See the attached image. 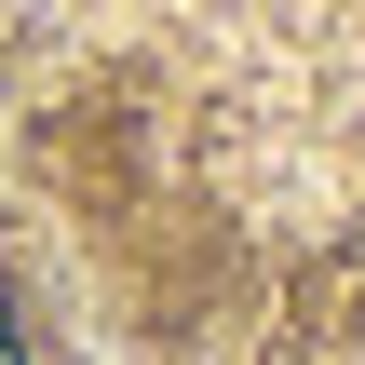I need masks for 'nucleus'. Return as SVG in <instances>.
<instances>
[{"mask_svg": "<svg viewBox=\"0 0 365 365\" xmlns=\"http://www.w3.org/2000/svg\"><path fill=\"white\" fill-rule=\"evenodd\" d=\"M0 365H27V325H14V298H0Z\"/></svg>", "mask_w": 365, "mask_h": 365, "instance_id": "obj_1", "label": "nucleus"}]
</instances>
